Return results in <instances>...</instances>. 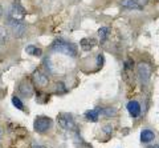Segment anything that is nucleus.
I'll return each mask as SVG.
<instances>
[{"label":"nucleus","instance_id":"obj_4","mask_svg":"<svg viewBox=\"0 0 159 148\" xmlns=\"http://www.w3.org/2000/svg\"><path fill=\"white\" fill-rule=\"evenodd\" d=\"M57 121H58V124L61 126V128H64V130H66V131H70V130L76 128V123H74V119L70 113H66V112L58 113Z\"/></svg>","mask_w":159,"mask_h":148},{"label":"nucleus","instance_id":"obj_23","mask_svg":"<svg viewBox=\"0 0 159 148\" xmlns=\"http://www.w3.org/2000/svg\"><path fill=\"white\" fill-rule=\"evenodd\" d=\"M0 134H2V131H0Z\"/></svg>","mask_w":159,"mask_h":148},{"label":"nucleus","instance_id":"obj_1","mask_svg":"<svg viewBox=\"0 0 159 148\" xmlns=\"http://www.w3.org/2000/svg\"><path fill=\"white\" fill-rule=\"evenodd\" d=\"M52 49L54 52L62 53V55H66V56H70V57H74L77 55L76 46H74V44L64 42V40H61V39H58V40H56L52 44Z\"/></svg>","mask_w":159,"mask_h":148},{"label":"nucleus","instance_id":"obj_11","mask_svg":"<svg viewBox=\"0 0 159 148\" xmlns=\"http://www.w3.org/2000/svg\"><path fill=\"white\" fill-rule=\"evenodd\" d=\"M154 139H155V134H154L151 130H143V131L141 132V141L145 143V144L152 141Z\"/></svg>","mask_w":159,"mask_h":148},{"label":"nucleus","instance_id":"obj_15","mask_svg":"<svg viewBox=\"0 0 159 148\" xmlns=\"http://www.w3.org/2000/svg\"><path fill=\"white\" fill-rule=\"evenodd\" d=\"M94 42L93 39H82L81 40V48L85 49V51H90V49L93 48L92 46H94Z\"/></svg>","mask_w":159,"mask_h":148},{"label":"nucleus","instance_id":"obj_19","mask_svg":"<svg viewBox=\"0 0 159 148\" xmlns=\"http://www.w3.org/2000/svg\"><path fill=\"white\" fill-rule=\"evenodd\" d=\"M56 92L57 93H64V92H66V87L64 83H57L56 84Z\"/></svg>","mask_w":159,"mask_h":148},{"label":"nucleus","instance_id":"obj_9","mask_svg":"<svg viewBox=\"0 0 159 148\" xmlns=\"http://www.w3.org/2000/svg\"><path fill=\"white\" fill-rule=\"evenodd\" d=\"M126 108H127V111L130 113L131 117H138L141 115V104H139L137 100H130L127 103Z\"/></svg>","mask_w":159,"mask_h":148},{"label":"nucleus","instance_id":"obj_20","mask_svg":"<svg viewBox=\"0 0 159 148\" xmlns=\"http://www.w3.org/2000/svg\"><path fill=\"white\" fill-rule=\"evenodd\" d=\"M111 130H113V128H111L110 126H106L105 128H103V132H105V134H107V135H110V134H111Z\"/></svg>","mask_w":159,"mask_h":148},{"label":"nucleus","instance_id":"obj_8","mask_svg":"<svg viewBox=\"0 0 159 148\" xmlns=\"http://www.w3.org/2000/svg\"><path fill=\"white\" fill-rule=\"evenodd\" d=\"M33 80H34V83H36L39 87H47L48 83H49L48 76L44 72L39 71V70L33 72Z\"/></svg>","mask_w":159,"mask_h":148},{"label":"nucleus","instance_id":"obj_21","mask_svg":"<svg viewBox=\"0 0 159 148\" xmlns=\"http://www.w3.org/2000/svg\"><path fill=\"white\" fill-rule=\"evenodd\" d=\"M137 2H138L139 4H141V6H143V4H146V3L148 2V0H137Z\"/></svg>","mask_w":159,"mask_h":148},{"label":"nucleus","instance_id":"obj_17","mask_svg":"<svg viewBox=\"0 0 159 148\" xmlns=\"http://www.w3.org/2000/svg\"><path fill=\"white\" fill-rule=\"evenodd\" d=\"M107 32H109V28H107V27H102V28H99L98 35H99V39H101V42H105V40H106V37H107Z\"/></svg>","mask_w":159,"mask_h":148},{"label":"nucleus","instance_id":"obj_7","mask_svg":"<svg viewBox=\"0 0 159 148\" xmlns=\"http://www.w3.org/2000/svg\"><path fill=\"white\" fill-rule=\"evenodd\" d=\"M19 92L25 97H31L33 95V86L31 84V81L28 80H23L19 84Z\"/></svg>","mask_w":159,"mask_h":148},{"label":"nucleus","instance_id":"obj_12","mask_svg":"<svg viewBox=\"0 0 159 148\" xmlns=\"http://www.w3.org/2000/svg\"><path fill=\"white\" fill-rule=\"evenodd\" d=\"M102 110L101 108H94V110H89L85 112V117L89 120V121H97L98 117H99V112H101Z\"/></svg>","mask_w":159,"mask_h":148},{"label":"nucleus","instance_id":"obj_18","mask_svg":"<svg viewBox=\"0 0 159 148\" xmlns=\"http://www.w3.org/2000/svg\"><path fill=\"white\" fill-rule=\"evenodd\" d=\"M102 112H103V115L107 116V117L117 115V110H116V108H110V107H109V108H103Z\"/></svg>","mask_w":159,"mask_h":148},{"label":"nucleus","instance_id":"obj_16","mask_svg":"<svg viewBox=\"0 0 159 148\" xmlns=\"http://www.w3.org/2000/svg\"><path fill=\"white\" fill-rule=\"evenodd\" d=\"M12 104L17 108V110H20V111H23L24 110V104H23V101L20 100V97H17V96H12Z\"/></svg>","mask_w":159,"mask_h":148},{"label":"nucleus","instance_id":"obj_5","mask_svg":"<svg viewBox=\"0 0 159 148\" xmlns=\"http://www.w3.org/2000/svg\"><path fill=\"white\" fill-rule=\"evenodd\" d=\"M137 73H138V77L141 80L142 84H148L150 81V76H151V67L146 63H141L138 64L137 67Z\"/></svg>","mask_w":159,"mask_h":148},{"label":"nucleus","instance_id":"obj_22","mask_svg":"<svg viewBox=\"0 0 159 148\" xmlns=\"http://www.w3.org/2000/svg\"><path fill=\"white\" fill-rule=\"evenodd\" d=\"M32 148H45V147H41V146H36V144H33Z\"/></svg>","mask_w":159,"mask_h":148},{"label":"nucleus","instance_id":"obj_3","mask_svg":"<svg viewBox=\"0 0 159 148\" xmlns=\"http://www.w3.org/2000/svg\"><path fill=\"white\" fill-rule=\"evenodd\" d=\"M52 127V119L48 116H37L33 123V130L37 134H45V132Z\"/></svg>","mask_w":159,"mask_h":148},{"label":"nucleus","instance_id":"obj_6","mask_svg":"<svg viewBox=\"0 0 159 148\" xmlns=\"http://www.w3.org/2000/svg\"><path fill=\"white\" fill-rule=\"evenodd\" d=\"M8 17L16 19V20H24V17H25V9L23 8V6L20 3L15 2L8 12Z\"/></svg>","mask_w":159,"mask_h":148},{"label":"nucleus","instance_id":"obj_13","mask_svg":"<svg viewBox=\"0 0 159 148\" xmlns=\"http://www.w3.org/2000/svg\"><path fill=\"white\" fill-rule=\"evenodd\" d=\"M9 40V33L8 31L4 27L0 26V46H4V44H7Z\"/></svg>","mask_w":159,"mask_h":148},{"label":"nucleus","instance_id":"obj_14","mask_svg":"<svg viewBox=\"0 0 159 148\" xmlns=\"http://www.w3.org/2000/svg\"><path fill=\"white\" fill-rule=\"evenodd\" d=\"M25 52L28 53V55H32V56H41V53H43L41 49L34 47V46H28L25 48Z\"/></svg>","mask_w":159,"mask_h":148},{"label":"nucleus","instance_id":"obj_24","mask_svg":"<svg viewBox=\"0 0 159 148\" xmlns=\"http://www.w3.org/2000/svg\"><path fill=\"white\" fill-rule=\"evenodd\" d=\"M158 148H159V147H158Z\"/></svg>","mask_w":159,"mask_h":148},{"label":"nucleus","instance_id":"obj_2","mask_svg":"<svg viewBox=\"0 0 159 148\" xmlns=\"http://www.w3.org/2000/svg\"><path fill=\"white\" fill-rule=\"evenodd\" d=\"M8 27L11 28V32L13 33L15 37H23L27 32V24L24 23V20H16V19L7 17Z\"/></svg>","mask_w":159,"mask_h":148},{"label":"nucleus","instance_id":"obj_10","mask_svg":"<svg viewBox=\"0 0 159 148\" xmlns=\"http://www.w3.org/2000/svg\"><path fill=\"white\" fill-rule=\"evenodd\" d=\"M119 4H121V7L127 9H138V11H141L143 8V6H141L137 0H119Z\"/></svg>","mask_w":159,"mask_h":148}]
</instances>
